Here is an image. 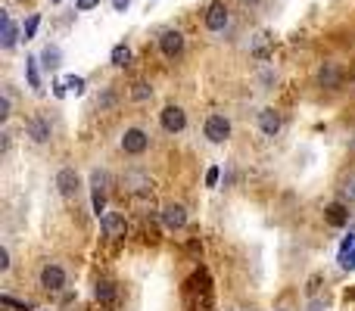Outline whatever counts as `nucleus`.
Masks as SVG:
<instances>
[{
    "mask_svg": "<svg viewBox=\"0 0 355 311\" xmlns=\"http://www.w3.org/2000/svg\"><path fill=\"white\" fill-rule=\"evenodd\" d=\"M202 22H206V28L209 31H225L227 25H231V12H227V6H225V0H212V3L206 6V12H202Z\"/></svg>",
    "mask_w": 355,
    "mask_h": 311,
    "instance_id": "f257e3e1",
    "label": "nucleus"
},
{
    "mask_svg": "<svg viewBox=\"0 0 355 311\" xmlns=\"http://www.w3.org/2000/svg\"><path fill=\"white\" fill-rule=\"evenodd\" d=\"M159 221L166 231H184L187 227V208L181 206V202H166V206L159 208Z\"/></svg>",
    "mask_w": 355,
    "mask_h": 311,
    "instance_id": "f03ea898",
    "label": "nucleus"
},
{
    "mask_svg": "<svg viewBox=\"0 0 355 311\" xmlns=\"http://www.w3.org/2000/svg\"><path fill=\"white\" fill-rule=\"evenodd\" d=\"M202 134L209 137V143H225L227 137H231V122H227V116L212 112V116L206 118V125H202Z\"/></svg>",
    "mask_w": 355,
    "mask_h": 311,
    "instance_id": "7ed1b4c3",
    "label": "nucleus"
},
{
    "mask_svg": "<svg viewBox=\"0 0 355 311\" xmlns=\"http://www.w3.org/2000/svg\"><path fill=\"white\" fill-rule=\"evenodd\" d=\"M106 187H110V175L106 171H91V202L97 218L106 212Z\"/></svg>",
    "mask_w": 355,
    "mask_h": 311,
    "instance_id": "20e7f679",
    "label": "nucleus"
},
{
    "mask_svg": "<svg viewBox=\"0 0 355 311\" xmlns=\"http://www.w3.org/2000/svg\"><path fill=\"white\" fill-rule=\"evenodd\" d=\"M100 231L110 240H122L128 233V221H125L122 212H103L100 215Z\"/></svg>",
    "mask_w": 355,
    "mask_h": 311,
    "instance_id": "39448f33",
    "label": "nucleus"
},
{
    "mask_svg": "<svg viewBox=\"0 0 355 311\" xmlns=\"http://www.w3.org/2000/svg\"><path fill=\"white\" fill-rule=\"evenodd\" d=\"M159 125L166 134H181V131L187 128V112H184L181 106H166V109L159 112Z\"/></svg>",
    "mask_w": 355,
    "mask_h": 311,
    "instance_id": "423d86ee",
    "label": "nucleus"
},
{
    "mask_svg": "<svg viewBox=\"0 0 355 311\" xmlns=\"http://www.w3.org/2000/svg\"><path fill=\"white\" fill-rule=\"evenodd\" d=\"M343 85V66L334 60L321 62L318 66V87H324V91H337V87Z\"/></svg>",
    "mask_w": 355,
    "mask_h": 311,
    "instance_id": "0eeeda50",
    "label": "nucleus"
},
{
    "mask_svg": "<svg viewBox=\"0 0 355 311\" xmlns=\"http://www.w3.org/2000/svg\"><path fill=\"white\" fill-rule=\"evenodd\" d=\"M25 134L31 137V143H47L50 141V134H53V125H50V118L47 116H31L28 122H25Z\"/></svg>",
    "mask_w": 355,
    "mask_h": 311,
    "instance_id": "6e6552de",
    "label": "nucleus"
},
{
    "mask_svg": "<svg viewBox=\"0 0 355 311\" xmlns=\"http://www.w3.org/2000/svg\"><path fill=\"white\" fill-rule=\"evenodd\" d=\"M147 147H150V137H147V131H141V128H128L122 134V150L128 156H144L147 153Z\"/></svg>",
    "mask_w": 355,
    "mask_h": 311,
    "instance_id": "1a4fd4ad",
    "label": "nucleus"
},
{
    "mask_svg": "<svg viewBox=\"0 0 355 311\" xmlns=\"http://www.w3.org/2000/svg\"><path fill=\"white\" fill-rule=\"evenodd\" d=\"M41 287L47 290V293H60V290L66 287V271H62L60 265L47 262V265L41 268Z\"/></svg>",
    "mask_w": 355,
    "mask_h": 311,
    "instance_id": "9d476101",
    "label": "nucleus"
},
{
    "mask_svg": "<svg viewBox=\"0 0 355 311\" xmlns=\"http://www.w3.org/2000/svg\"><path fill=\"white\" fill-rule=\"evenodd\" d=\"M159 50H162V56H166V60L181 56L184 53V35L178 28H166L159 35Z\"/></svg>",
    "mask_w": 355,
    "mask_h": 311,
    "instance_id": "9b49d317",
    "label": "nucleus"
},
{
    "mask_svg": "<svg viewBox=\"0 0 355 311\" xmlns=\"http://www.w3.org/2000/svg\"><path fill=\"white\" fill-rule=\"evenodd\" d=\"M122 184L131 196H150L153 193V181H150V175H144V171H128V175L122 177Z\"/></svg>",
    "mask_w": 355,
    "mask_h": 311,
    "instance_id": "f8f14e48",
    "label": "nucleus"
},
{
    "mask_svg": "<svg viewBox=\"0 0 355 311\" xmlns=\"http://www.w3.org/2000/svg\"><path fill=\"white\" fill-rule=\"evenodd\" d=\"M78 171L75 168H60L56 171V190H60L62 199H72L75 193H78Z\"/></svg>",
    "mask_w": 355,
    "mask_h": 311,
    "instance_id": "ddd939ff",
    "label": "nucleus"
},
{
    "mask_svg": "<svg viewBox=\"0 0 355 311\" xmlns=\"http://www.w3.org/2000/svg\"><path fill=\"white\" fill-rule=\"evenodd\" d=\"M281 128H284V118H281V112L277 109H262L259 112V131H262L265 137H277L281 134Z\"/></svg>",
    "mask_w": 355,
    "mask_h": 311,
    "instance_id": "4468645a",
    "label": "nucleus"
},
{
    "mask_svg": "<svg viewBox=\"0 0 355 311\" xmlns=\"http://www.w3.org/2000/svg\"><path fill=\"white\" fill-rule=\"evenodd\" d=\"M349 218H352V212H349V206H346L343 199L340 202H331V206L324 208V221L331 227H346L349 224Z\"/></svg>",
    "mask_w": 355,
    "mask_h": 311,
    "instance_id": "2eb2a0df",
    "label": "nucleus"
},
{
    "mask_svg": "<svg viewBox=\"0 0 355 311\" xmlns=\"http://www.w3.org/2000/svg\"><path fill=\"white\" fill-rule=\"evenodd\" d=\"M16 41H19V28H16V22L10 19V12H3V16H0V47L12 50L16 47Z\"/></svg>",
    "mask_w": 355,
    "mask_h": 311,
    "instance_id": "dca6fc26",
    "label": "nucleus"
},
{
    "mask_svg": "<svg viewBox=\"0 0 355 311\" xmlns=\"http://www.w3.org/2000/svg\"><path fill=\"white\" fill-rule=\"evenodd\" d=\"M94 299L100 302V305H116L119 299V290L112 281H97V287H94Z\"/></svg>",
    "mask_w": 355,
    "mask_h": 311,
    "instance_id": "f3484780",
    "label": "nucleus"
},
{
    "mask_svg": "<svg viewBox=\"0 0 355 311\" xmlns=\"http://www.w3.org/2000/svg\"><path fill=\"white\" fill-rule=\"evenodd\" d=\"M337 262H340V268L355 271V233H352V237H346V240H343V246H340V256H337Z\"/></svg>",
    "mask_w": 355,
    "mask_h": 311,
    "instance_id": "a211bd4d",
    "label": "nucleus"
},
{
    "mask_svg": "<svg viewBox=\"0 0 355 311\" xmlns=\"http://www.w3.org/2000/svg\"><path fill=\"white\" fill-rule=\"evenodd\" d=\"M110 62L116 69H125L131 62V47H125V44H116V47H112V53H110Z\"/></svg>",
    "mask_w": 355,
    "mask_h": 311,
    "instance_id": "6ab92c4d",
    "label": "nucleus"
},
{
    "mask_svg": "<svg viewBox=\"0 0 355 311\" xmlns=\"http://www.w3.org/2000/svg\"><path fill=\"white\" fill-rule=\"evenodd\" d=\"M25 75H28V85L35 87V91H41V75H37V60L35 56L25 60Z\"/></svg>",
    "mask_w": 355,
    "mask_h": 311,
    "instance_id": "aec40b11",
    "label": "nucleus"
},
{
    "mask_svg": "<svg viewBox=\"0 0 355 311\" xmlns=\"http://www.w3.org/2000/svg\"><path fill=\"white\" fill-rule=\"evenodd\" d=\"M252 56L268 60V35H256V41H252Z\"/></svg>",
    "mask_w": 355,
    "mask_h": 311,
    "instance_id": "412c9836",
    "label": "nucleus"
},
{
    "mask_svg": "<svg viewBox=\"0 0 355 311\" xmlns=\"http://www.w3.org/2000/svg\"><path fill=\"white\" fill-rule=\"evenodd\" d=\"M41 66L44 69H56V66H60V47H47V50H44V53H41Z\"/></svg>",
    "mask_w": 355,
    "mask_h": 311,
    "instance_id": "4be33fe9",
    "label": "nucleus"
},
{
    "mask_svg": "<svg viewBox=\"0 0 355 311\" xmlns=\"http://www.w3.org/2000/svg\"><path fill=\"white\" fill-rule=\"evenodd\" d=\"M131 97H135L137 103H144V100H150V97H153V87H150L147 81H137V85H135V91H131Z\"/></svg>",
    "mask_w": 355,
    "mask_h": 311,
    "instance_id": "5701e85b",
    "label": "nucleus"
},
{
    "mask_svg": "<svg viewBox=\"0 0 355 311\" xmlns=\"http://www.w3.org/2000/svg\"><path fill=\"white\" fill-rule=\"evenodd\" d=\"M66 87H69V94H75V97H81V94H85V78H81V75H69L66 78Z\"/></svg>",
    "mask_w": 355,
    "mask_h": 311,
    "instance_id": "b1692460",
    "label": "nucleus"
},
{
    "mask_svg": "<svg viewBox=\"0 0 355 311\" xmlns=\"http://www.w3.org/2000/svg\"><path fill=\"white\" fill-rule=\"evenodd\" d=\"M37 25H41V16H37V12H31V16H28V22H25V28H22L25 41H31V37L37 35Z\"/></svg>",
    "mask_w": 355,
    "mask_h": 311,
    "instance_id": "393cba45",
    "label": "nucleus"
},
{
    "mask_svg": "<svg viewBox=\"0 0 355 311\" xmlns=\"http://www.w3.org/2000/svg\"><path fill=\"white\" fill-rule=\"evenodd\" d=\"M10 116H12V97H10V91L3 87V97H0V122H6Z\"/></svg>",
    "mask_w": 355,
    "mask_h": 311,
    "instance_id": "a878e982",
    "label": "nucleus"
},
{
    "mask_svg": "<svg viewBox=\"0 0 355 311\" xmlns=\"http://www.w3.org/2000/svg\"><path fill=\"white\" fill-rule=\"evenodd\" d=\"M340 196H343V202H355V177H349V181L343 184V187H340Z\"/></svg>",
    "mask_w": 355,
    "mask_h": 311,
    "instance_id": "bb28decb",
    "label": "nucleus"
},
{
    "mask_svg": "<svg viewBox=\"0 0 355 311\" xmlns=\"http://www.w3.org/2000/svg\"><path fill=\"white\" fill-rule=\"evenodd\" d=\"M0 305H3V308H19V311H31L28 305H25V302H16V299H12V296H0Z\"/></svg>",
    "mask_w": 355,
    "mask_h": 311,
    "instance_id": "cd10ccee",
    "label": "nucleus"
},
{
    "mask_svg": "<svg viewBox=\"0 0 355 311\" xmlns=\"http://www.w3.org/2000/svg\"><path fill=\"white\" fill-rule=\"evenodd\" d=\"M97 106H100V109H110V106H116V94H112V91H103V94L97 97Z\"/></svg>",
    "mask_w": 355,
    "mask_h": 311,
    "instance_id": "c85d7f7f",
    "label": "nucleus"
},
{
    "mask_svg": "<svg viewBox=\"0 0 355 311\" xmlns=\"http://www.w3.org/2000/svg\"><path fill=\"white\" fill-rule=\"evenodd\" d=\"M218 177H221V168H215V165H212V168L206 171V187H215V184H218Z\"/></svg>",
    "mask_w": 355,
    "mask_h": 311,
    "instance_id": "c756f323",
    "label": "nucleus"
},
{
    "mask_svg": "<svg viewBox=\"0 0 355 311\" xmlns=\"http://www.w3.org/2000/svg\"><path fill=\"white\" fill-rule=\"evenodd\" d=\"M94 6H100V0H75V10L78 12H87V10H94Z\"/></svg>",
    "mask_w": 355,
    "mask_h": 311,
    "instance_id": "7c9ffc66",
    "label": "nucleus"
},
{
    "mask_svg": "<svg viewBox=\"0 0 355 311\" xmlns=\"http://www.w3.org/2000/svg\"><path fill=\"white\" fill-rule=\"evenodd\" d=\"M0 271H3V274L10 271V249H6V246L0 249Z\"/></svg>",
    "mask_w": 355,
    "mask_h": 311,
    "instance_id": "2f4dec72",
    "label": "nucleus"
},
{
    "mask_svg": "<svg viewBox=\"0 0 355 311\" xmlns=\"http://www.w3.org/2000/svg\"><path fill=\"white\" fill-rule=\"evenodd\" d=\"M6 150H10V134L3 131V134H0V153H6Z\"/></svg>",
    "mask_w": 355,
    "mask_h": 311,
    "instance_id": "473e14b6",
    "label": "nucleus"
},
{
    "mask_svg": "<svg viewBox=\"0 0 355 311\" xmlns=\"http://www.w3.org/2000/svg\"><path fill=\"white\" fill-rule=\"evenodd\" d=\"M240 3H243V6H250V10H256V6L262 3V0H240Z\"/></svg>",
    "mask_w": 355,
    "mask_h": 311,
    "instance_id": "72a5a7b5",
    "label": "nucleus"
},
{
    "mask_svg": "<svg viewBox=\"0 0 355 311\" xmlns=\"http://www.w3.org/2000/svg\"><path fill=\"white\" fill-rule=\"evenodd\" d=\"M324 308V302H312V305H309V311H321Z\"/></svg>",
    "mask_w": 355,
    "mask_h": 311,
    "instance_id": "f704fd0d",
    "label": "nucleus"
},
{
    "mask_svg": "<svg viewBox=\"0 0 355 311\" xmlns=\"http://www.w3.org/2000/svg\"><path fill=\"white\" fill-rule=\"evenodd\" d=\"M349 147H352V150H355V141H352V143H349Z\"/></svg>",
    "mask_w": 355,
    "mask_h": 311,
    "instance_id": "c9c22d12",
    "label": "nucleus"
},
{
    "mask_svg": "<svg viewBox=\"0 0 355 311\" xmlns=\"http://www.w3.org/2000/svg\"><path fill=\"white\" fill-rule=\"evenodd\" d=\"M53 3H60V0H53Z\"/></svg>",
    "mask_w": 355,
    "mask_h": 311,
    "instance_id": "e433bc0d",
    "label": "nucleus"
},
{
    "mask_svg": "<svg viewBox=\"0 0 355 311\" xmlns=\"http://www.w3.org/2000/svg\"><path fill=\"white\" fill-rule=\"evenodd\" d=\"M277 311H284V308H277Z\"/></svg>",
    "mask_w": 355,
    "mask_h": 311,
    "instance_id": "4c0bfd02",
    "label": "nucleus"
}]
</instances>
